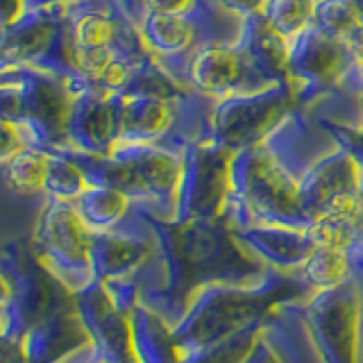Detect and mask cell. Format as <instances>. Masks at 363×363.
I'll list each match as a JSON object with an SVG mask.
<instances>
[{"mask_svg":"<svg viewBox=\"0 0 363 363\" xmlns=\"http://www.w3.org/2000/svg\"><path fill=\"white\" fill-rule=\"evenodd\" d=\"M136 209L157 241L155 259L139 275L141 302L173 327L204 286L257 281L270 270L241 245L225 218L175 223Z\"/></svg>","mask_w":363,"mask_h":363,"instance_id":"6da1fadb","label":"cell"},{"mask_svg":"<svg viewBox=\"0 0 363 363\" xmlns=\"http://www.w3.org/2000/svg\"><path fill=\"white\" fill-rule=\"evenodd\" d=\"M336 139L311 111L293 107L259 143L230 159V193L223 218L247 225H309L300 209V179Z\"/></svg>","mask_w":363,"mask_h":363,"instance_id":"7a4b0ae2","label":"cell"},{"mask_svg":"<svg viewBox=\"0 0 363 363\" xmlns=\"http://www.w3.org/2000/svg\"><path fill=\"white\" fill-rule=\"evenodd\" d=\"M311 295L313 291L298 270L270 268L257 281L209 284L193 298L186 313L173 327L182 363L245 329L268 323L272 315L295 306V302H306Z\"/></svg>","mask_w":363,"mask_h":363,"instance_id":"3957f363","label":"cell"},{"mask_svg":"<svg viewBox=\"0 0 363 363\" xmlns=\"http://www.w3.org/2000/svg\"><path fill=\"white\" fill-rule=\"evenodd\" d=\"M157 62L179 89L211 100L252 96L277 84H291L272 77L245 48L243 41H209L186 55Z\"/></svg>","mask_w":363,"mask_h":363,"instance_id":"277c9868","label":"cell"},{"mask_svg":"<svg viewBox=\"0 0 363 363\" xmlns=\"http://www.w3.org/2000/svg\"><path fill=\"white\" fill-rule=\"evenodd\" d=\"M298 313L323 363H361L363 279L359 272L338 286L315 291Z\"/></svg>","mask_w":363,"mask_h":363,"instance_id":"5b68a950","label":"cell"},{"mask_svg":"<svg viewBox=\"0 0 363 363\" xmlns=\"http://www.w3.org/2000/svg\"><path fill=\"white\" fill-rule=\"evenodd\" d=\"M91 236L73 202L45 200L34 223L32 250L45 270L71 293L96 281L91 270Z\"/></svg>","mask_w":363,"mask_h":363,"instance_id":"8992f818","label":"cell"},{"mask_svg":"<svg viewBox=\"0 0 363 363\" xmlns=\"http://www.w3.org/2000/svg\"><path fill=\"white\" fill-rule=\"evenodd\" d=\"M0 270L14 291L11 302L3 306L7 334L23 336L34 323L73 306V293L45 270L32 245L9 243L0 255Z\"/></svg>","mask_w":363,"mask_h":363,"instance_id":"52a82bcc","label":"cell"},{"mask_svg":"<svg viewBox=\"0 0 363 363\" xmlns=\"http://www.w3.org/2000/svg\"><path fill=\"white\" fill-rule=\"evenodd\" d=\"M293 107H298V102L291 84H277L252 96L216 100L211 113V139L232 155L245 150L266 139Z\"/></svg>","mask_w":363,"mask_h":363,"instance_id":"ba28073f","label":"cell"},{"mask_svg":"<svg viewBox=\"0 0 363 363\" xmlns=\"http://www.w3.org/2000/svg\"><path fill=\"white\" fill-rule=\"evenodd\" d=\"M23 84V116L18 130L28 147L41 152L68 150V113L73 91L66 77L39 68H21Z\"/></svg>","mask_w":363,"mask_h":363,"instance_id":"9c48e42d","label":"cell"},{"mask_svg":"<svg viewBox=\"0 0 363 363\" xmlns=\"http://www.w3.org/2000/svg\"><path fill=\"white\" fill-rule=\"evenodd\" d=\"M230 159L232 152L213 139H202L186 147L173 218L175 223L223 218L227 193H230Z\"/></svg>","mask_w":363,"mask_h":363,"instance_id":"30bf717a","label":"cell"},{"mask_svg":"<svg viewBox=\"0 0 363 363\" xmlns=\"http://www.w3.org/2000/svg\"><path fill=\"white\" fill-rule=\"evenodd\" d=\"M354 64L347 43L327 37L315 26L306 28L300 37L291 41L289 52V79L298 107L329 94Z\"/></svg>","mask_w":363,"mask_h":363,"instance_id":"8fae6325","label":"cell"},{"mask_svg":"<svg viewBox=\"0 0 363 363\" xmlns=\"http://www.w3.org/2000/svg\"><path fill=\"white\" fill-rule=\"evenodd\" d=\"M109 155L130 168L136 207H143L164 220H173L184 152L152 143H116Z\"/></svg>","mask_w":363,"mask_h":363,"instance_id":"7c38bea8","label":"cell"},{"mask_svg":"<svg viewBox=\"0 0 363 363\" xmlns=\"http://www.w3.org/2000/svg\"><path fill=\"white\" fill-rule=\"evenodd\" d=\"M73 309L89 336V347L102 363H136L130 313L111 300L102 281L73 293Z\"/></svg>","mask_w":363,"mask_h":363,"instance_id":"4fadbf2b","label":"cell"},{"mask_svg":"<svg viewBox=\"0 0 363 363\" xmlns=\"http://www.w3.org/2000/svg\"><path fill=\"white\" fill-rule=\"evenodd\" d=\"M357 196H363L361 173L354 159L338 143L325 150L306 168L298 191L300 209L306 223H313Z\"/></svg>","mask_w":363,"mask_h":363,"instance_id":"5bb4252c","label":"cell"},{"mask_svg":"<svg viewBox=\"0 0 363 363\" xmlns=\"http://www.w3.org/2000/svg\"><path fill=\"white\" fill-rule=\"evenodd\" d=\"M155 255V234L139 216V209L118 230L98 232L91 236V270L98 281L139 277Z\"/></svg>","mask_w":363,"mask_h":363,"instance_id":"9a60e30c","label":"cell"},{"mask_svg":"<svg viewBox=\"0 0 363 363\" xmlns=\"http://www.w3.org/2000/svg\"><path fill=\"white\" fill-rule=\"evenodd\" d=\"M123 96L109 94L98 84H86L73 96L68 113V150L109 155L121 134Z\"/></svg>","mask_w":363,"mask_h":363,"instance_id":"2e32d148","label":"cell"},{"mask_svg":"<svg viewBox=\"0 0 363 363\" xmlns=\"http://www.w3.org/2000/svg\"><path fill=\"white\" fill-rule=\"evenodd\" d=\"M66 14L68 7L64 5L28 7L14 26L0 32V73L37 68L48 52Z\"/></svg>","mask_w":363,"mask_h":363,"instance_id":"e0dca14e","label":"cell"},{"mask_svg":"<svg viewBox=\"0 0 363 363\" xmlns=\"http://www.w3.org/2000/svg\"><path fill=\"white\" fill-rule=\"evenodd\" d=\"M232 232L259 261L277 270H298L315 250L309 225H247Z\"/></svg>","mask_w":363,"mask_h":363,"instance_id":"ac0fdd59","label":"cell"},{"mask_svg":"<svg viewBox=\"0 0 363 363\" xmlns=\"http://www.w3.org/2000/svg\"><path fill=\"white\" fill-rule=\"evenodd\" d=\"M28 363H64L89 345V336L73 306L34 323L23 334Z\"/></svg>","mask_w":363,"mask_h":363,"instance_id":"d6986e66","label":"cell"},{"mask_svg":"<svg viewBox=\"0 0 363 363\" xmlns=\"http://www.w3.org/2000/svg\"><path fill=\"white\" fill-rule=\"evenodd\" d=\"M130 325L136 363H182L173 325L162 313L139 302L130 313Z\"/></svg>","mask_w":363,"mask_h":363,"instance_id":"ffe728a7","label":"cell"},{"mask_svg":"<svg viewBox=\"0 0 363 363\" xmlns=\"http://www.w3.org/2000/svg\"><path fill=\"white\" fill-rule=\"evenodd\" d=\"M75 211L91 232H111L128 223L134 211L136 202L118 189L111 186H89L82 196L73 202Z\"/></svg>","mask_w":363,"mask_h":363,"instance_id":"44dd1931","label":"cell"},{"mask_svg":"<svg viewBox=\"0 0 363 363\" xmlns=\"http://www.w3.org/2000/svg\"><path fill=\"white\" fill-rule=\"evenodd\" d=\"M300 277L313 293L338 286L357 275V259L345 250L336 247H315L311 257L298 268Z\"/></svg>","mask_w":363,"mask_h":363,"instance_id":"7402d4cb","label":"cell"},{"mask_svg":"<svg viewBox=\"0 0 363 363\" xmlns=\"http://www.w3.org/2000/svg\"><path fill=\"white\" fill-rule=\"evenodd\" d=\"M89 179L84 170L75 164V159L68 152H48L43 179V196L45 200L75 202L89 189Z\"/></svg>","mask_w":363,"mask_h":363,"instance_id":"603a6c76","label":"cell"},{"mask_svg":"<svg viewBox=\"0 0 363 363\" xmlns=\"http://www.w3.org/2000/svg\"><path fill=\"white\" fill-rule=\"evenodd\" d=\"M45 164H48V152L26 145L3 166V179L7 189L18 193V196L41 193L45 179Z\"/></svg>","mask_w":363,"mask_h":363,"instance_id":"cb8c5ba5","label":"cell"},{"mask_svg":"<svg viewBox=\"0 0 363 363\" xmlns=\"http://www.w3.org/2000/svg\"><path fill=\"white\" fill-rule=\"evenodd\" d=\"M315 5L318 0H266L261 16L284 39L293 41L313 26Z\"/></svg>","mask_w":363,"mask_h":363,"instance_id":"d4e9b609","label":"cell"},{"mask_svg":"<svg viewBox=\"0 0 363 363\" xmlns=\"http://www.w3.org/2000/svg\"><path fill=\"white\" fill-rule=\"evenodd\" d=\"M277 315H272L264 325L252 350L247 352L241 363H302L298 347H295L286 329L277 323Z\"/></svg>","mask_w":363,"mask_h":363,"instance_id":"484cf974","label":"cell"},{"mask_svg":"<svg viewBox=\"0 0 363 363\" xmlns=\"http://www.w3.org/2000/svg\"><path fill=\"white\" fill-rule=\"evenodd\" d=\"M313 26L325 32L327 37L347 43L363 28L357 14L345 0H318Z\"/></svg>","mask_w":363,"mask_h":363,"instance_id":"4316f807","label":"cell"},{"mask_svg":"<svg viewBox=\"0 0 363 363\" xmlns=\"http://www.w3.org/2000/svg\"><path fill=\"white\" fill-rule=\"evenodd\" d=\"M23 116V84L16 71V77L0 84V121L11 123L18 128Z\"/></svg>","mask_w":363,"mask_h":363,"instance_id":"83f0119b","label":"cell"},{"mask_svg":"<svg viewBox=\"0 0 363 363\" xmlns=\"http://www.w3.org/2000/svg\"><path fill=\"white\" fill-rule=\"evenodd\" d=\"M132 71H134V64L121 60V57H113V60L107 64V68L98 75V79L94 84H98L100 89L109 91V94H125L128 89L130 79H132Z\"/></svg>","mask_w":363,"mask_h":363,"instance_id":"f1b7e54d","label":"cell"},{"mask_svg":"<svg viewBox=\"0 0 363 363\" xmlns=\"http://www.w3.org/2000/svg\"><path fill=\"white\" fill-rule=\"evenodd\" d=\"M218 3L216 0H145V11L159 14H177V16H198L209 11Z\"/></svg>","mask_w":363,"mask_h":363,"instance_id":"f546056e","label":"cell"},{"mask_svg":"<svg viewBox=\"0 0 363 363\" xmlns=\"http://www.w3.org/2000/svg\"><path fill=\"white\" fill-rule=\"evenodd\" d=\"M323 125L336 139V143L340 147H345L347 155L354 159V164L361 173V182H363V132L357 128H345V125H329V123H323Z\"/></svg>","mask_w":363,"mask_h":363,"instance_id":"4dcf8cb0","label":"cell"},{"mask_svg":"<svg viewBox=\"0 0 363 363\" xmlns=\"http://www.w3.org/2000/svg\"><path fill=\"white\" fill-rule=\"evenodd\" d=\"M23 147H26V141H23L21 130L16 125L0 121V166H5Z\"/></svg>","mask_w":363,"mask_h":363,"instance_id":"1f68e13d","label":"cell"},{"mask_svg":"<svg viewBox=\"0 0 363 363\" xmlns=\"http://www.w3.org/2000/svg\"><path fill=\"white\" fill-rule=\"evenodd\" d=\"M0 363H28L23 336L0 334Z\"/></svg>","mask_w":363,"mask_h":363,"instance_id":"d6a6232c","label":"cell"},{"mask_svg":"<svg viewBox=\"0 0 363 363\" xmlns=\"http://www.w3.org/2000/svg\"><path fill=\"white\" fill-rule=\"evenodd\" d=\"M220 7H225L227 11H232L238 18H247V16H255L264 11L266 0H216Z\"/></svg>","mask_w":363,"mask_h":363,"instance_id":"836d02e7","label":"cell"},{"mask_svg":"<svg viewBox=\"0 0 363 363\" xmlns=\"http://www.w3.org/2000/svg\"><path fill=\"white\" fill-rule=\"evenodd\" d=\"M26 11H28V0H0V32L14 26Z\"/></svg>","mask_w":363,"mask_h":363,"instance_id":"e575fe53","label":"cell"},{"mask_svg":"<svg viewBox=\"0 0 363 363\" xmlns=\"http://www.w3.org/2000/svg\"><path fill=\"white\" fill-rule=\"evenodd\" d=\"M121 5L136 23H141V18L145 14V0H121Z\"/></svg>","mask_w":363,"mask_h":363,"instance_id":"d590c367","label":"cell"},{"mask_svg":"<svg viewBox=\"0 0 363 363\" xmlns=\"http://www.w3.org/2000/svg\"><path fill=\"white\" fill-rule=\"evenodd\" d=\"M64 363H102V361H98V359L94 357V352H91V347L86 345L84 350L75 352L73 357H68Z\"/></svg>","mask_w":363,"mask_h":363,"instance_id":"8d00e7d4","label":"cell"},{"mask_svg":"<svg viewBox=\"0 0 363 363\" xmlns=\"http://www.w3.org/2000/svg\"><path fill=\"white\" fill-rule=\"evenodd\" d=\"M11 295H14V291H11V284H9L5 272L0 270V306H7L11 302Z\"/></svg>","mask_w":363,"mask_h":363,"instance_id":"74e56055","label":"cell"},{"mask_svg":"<svg viewBox=\"0 0 363 363\" xmlns=\"http://www.w3.org/2000/svg\"><path fill=\"white\" fill-rule=\"evenodd\" d=\"M82 3V0H28V7H41V5H64V7H71Z\"/></svg>","mask_w":363,"mask_h":363,"instance_id":"f35d334b","label":"cell"},{"mask_svg":"<svg viewBox=\"0 0 363 363\" xmlns=\"http://www.w3.org/2000/svg\"><path fill=\"white\" fill-rule=\"evenodd\" d=\"M345 3L352 7V11H354L357 18L361 21V26H363V0H345Z\"/></svg>","mask_w":363,"mask_h":363,"instance_id":"ab89813d","label":"cell"},{"mask_svg":"<svg viewBox=\"0 0 363 363\" xmlns=\"http://www.w3.org/2000/svg\"><path fill=\"white\" fill-rule=\"evenodd\" d=\"M0 334H7V318H5L3 306H0Z\"/></svg>","mask_w":363,"mask_h":363,"instance_id":"60d3db41","label":"cell"},{"mask_svg":"<svg viewBox=\"0 0 363 363\" xmlns=\"http://www.w3.org/2000/svg\"><path fill=\"white\" fill-rule=\"evenodd\" d=\"M359 109H361V123H359V128H357V130L363 132V86H361V96H359Z\"/></svg>","mask_w":363,"mask_h":363,"instance_id":"b9f144b4","label":"cell"},{"mask_svg":"<svg viewBox=\"0 0 363 363\" xmlns=\"http://www.w3.org/2000/svg\"><path fill=\"white\" fill-rule=\"evenodd\" d=\"M14 77H16V73H0V84L9 82V79H14Z\"/></svg>","mask_w":363,"mask_h":363,"instance_id":"7bdbcfd3","label":"cell"},{"mask_svg":"<svg viewBox=\"0 0 363 363\" xmlns=\"http://www.w3.org/2000/svg\"><path fill=\"white\" fill-rule=\"evenodd\" d=\"M357 272H359V277L363 279V266H357ZM361 363H363V340H361Z\"/></svg>","mask_w":363,"mask_h":363,"instance_id":"ee69618b","label":"cell"}]
</instances>
